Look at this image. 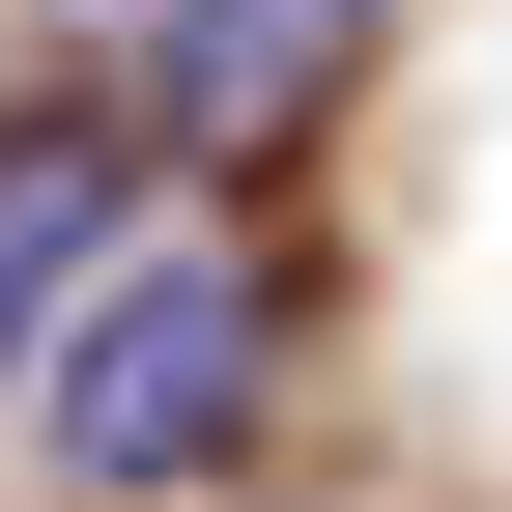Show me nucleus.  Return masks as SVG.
Listing matches in <instances>:
<instances>
[{"label": "nucleus", "mask_w": 512, "mask_h": 512, "mask_svg": "<svg viewBox=\"0 0 512 512\" xmlns=\"http://www.w3.org/2000/svg\"><path fill=\"white\" fill-rule=\"evenodd\" d=\"M256 370H285L256 256H114V285L29 342V456L57 484H200L228 427H256Z\"/></svg>", "instance_id": "nucleus-1"}, {"label": "nucleus", "mask_w": 512, "mask_h": 512, "mask_svg": "<svg viewBox=\"0 0 512 512\" xmlns=\"http://www.w3.org/2000/svg\"><path fill=\"white\" fill-rule=\"evenodd\" d=\"M114 200H143V171H114V114H29V143H0V370H29V313H86L114 256H143Z\"/></svg>", "instance_id": "nucleus-2"}, {"label": "nucleus", "mask_w": 512, "mask_h": 512, "mask_svg": "<svg viewBox=\"0 0 512 512\" xmlns=\"http://www.w3.org/2000/svg\"><path fill=\"white\" fill-rule=\"evenodd\" d=\"M313 57H342V0H200L171 29V114H285Z\"/></svg>", "instance_id": "nucleus-3"}]
</instances>
